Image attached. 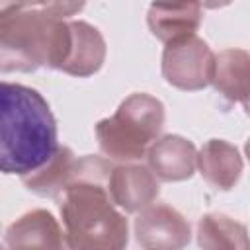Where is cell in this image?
<instances>
[{
	"mask_svg": "<svg viewBox=\"0 0 250 250\" xmlns=\"http://www.w3.org/2000/svg\"><path fill=\"white\" fill-rule=\"evenodd\" d=\"M84 4L35 2L0 4V70H61L70 51V16Z\"/></svg>",
	"mask_w": 250,
	"mask_h": 250,
	"instance_id": "cell-1",
	"label": "cell"
},
{
	"mask_svg": "<svg viewBox=\"0 0 250 250\" xmlns=\"http://www.w3.org/2000/svg\"><path fill=\"white\" fill-rule=\"evenodd\" d=\"M111 160L86 154L78 158L72 184L59 199L62 225L74 250H125L129 223L109 195Z\"/></svg>",
	"mask_w": 250,
	"mask_h": 250,
	"instance_id": "cell-2",
	"label": "cell"
},
{
	"mask_svg": "<svg viewBox=\"0 0 250 250\" xmlns=\"http://www.w3.org/2000/svg\"><path fill=\"white\" fill-rule=\"evenodd\" d=\"M59 150L57 121L45 98L23 84L0 88V168L20 178L39 170Z\"/></svg>",
	"mask_w": 250,
	"mask_h": 250,
	"instance_id": "cell-3",
	"label": "cell"
},
{
	"mask_svg": "<svg viewBox=\"0 0 250 250\" xmlns=\"http://www.w3.org/2000/svg\"><path fill=\"white\" fill-rule=\"evenodd\" d=\"M164 127V105L150 94L127 96L111 117L96 123V139L107 160L131 164L148 154Z\"/></svg>",
	"mask_w": 250,
	"mask_h": 250,
	"instance_id": "cell-4",
	"label": "cell"
},
{
	"mask_svg": "<svg viewBox=\"0 0 250 250\" xmlns=\"http://www.w3.org/2000/svg\"><path fill=\"white\" fill-rule=\"evenodd\" d=\"M215 55L197 35L168 43L162 51V76L174 88L195 92L213 82Z\"/></svg>",
	"mask_w": 250,
	"mask_h": 250,
	"instance_id": "cell-5",
	"label": "cell"
},
{
	"mask_svg": "<svg viewBox=\"0 0 250 250\" xmlns=\"http://www.w3.org/2000/svg\"><path fill=\"white\" fill-rule=\"evenodd\" d=\"M135 238L143 250H184L191 240L189 223L166 203L143 209L135 223Z\"/></svg>",
	"mask_w": 250,
	"mask_h": 250,
	"instance_id": "cell-6",
	"label": "cell"
},
{
	"mask_svg": "<svg viewBox=\"0 0 250 250\" xmlns=\"http://www.w3.org/2000/svg\"><path fill=\"white\" fill-rule=\"evenodd\" d=\"M4 250H74L66 230L47 209L18 217L4 234Z\"/></svg>",
	"mask_w": 250,
	"mask_h": 250,
	"instance_id": "cell-7",
	"label": "cell"
},
{
	"mask_svg": "<svg viewBox=\"0 0 250 250\" xmlns=\"http://www.w3.org/2000/svg\"><path fill=\"white\" fill-rule=\"evenodd\" d=\"M107 188L113 203L125 213H141L150 207L160 193V186L152 170L145 164L133 162L113 166Z\"/></svg>",
	"mask_w": 250,
	"mask_h": 250,
	"instance_id": "cell-8",
	"label": "cell"
},
{
	"mask_svg": "<svg viewBox=\"0 0 250 250\" xmlns=\"http://www.w3.org/2000/svg\"><path fill=\"white\" fill-rule=\"evenodd\" d=\"M148 168L162 182L189 180L197 166V150L191 141L180 135L160 137L146 154Z\"/></svg>",
	"mask_w": 250,
	"mask_h": 250,
	"instance_id": "cell-9",
	"label": "cell"
},
{
	"mask_svg": "<svg viewBox=\"0 0 250 250\" xmlns=\"http://www.w3.org/2000/svg\"><path fill=\"white\" fill-rule=\"evenodd\" d=\"M203 12L199 2L182 4H150L146 23L150 33L162 43H174L184 37L195 35L201 23Z\"/></svg>",
	"mask_w": 250,
	"mask_h": 250,
	"instance_id": "cell-10",
	"label": "cell"
},
{
	"mask_svg": "<svg viewBox=\"0 0 250 250\" xmlns=\"http://www.w3.org/2000/svg\"><path fill=\"white\" fill-rule=\"evenodd\" d=\"M70 51L62 64V72L78 78L96 74L105 61V41L98 27L82 20H70Z\"/></svg>",
	"mask_w": 250,
	"mask_h": 250,
	"instance_id": "cell-11",
	"label": "cell"
},
{
	"mask_svg": "<svg viewBox=\"0 0 250 250\" xmlns=\"http://www.w3.org/2000/svg\"><path fill=\"white\" fill-rule=\"evenodd\" d=\"M197 168L209 186L227 191L234 188L242 174V156L234 145L211 139L197 152Z\"/></svg>",
	"mask_w": 250,
	"mask_h": 250,
	"instance_id": "cell-12",
	"label": "cell"
},
{
	"mask_svg": "<svg viewBox=\"0 0 250 250\" xmlns=\"http://www.w3.org/2000/svg\"><path fill=\"white\" fill-rule=\"evenodd\" d=\"M215 90L229 102H250V53L244 49H223L215 55Z\"/></svg>",
	"mask_w": 250,
	"mask_h": 250,
	"instance_id": "cell-13",
	"label": "cell"
},
{
	"mask_svg": "<svg viewBox=\"0 0 250 250\" xmlns=\"http://www.w3.org/2000/svg\"><path fill=\"white\" fill-rule=\"evenodd\" d=\"M76 170H78V156H74V152L68 146H59V150L47 164L23 176L21 182L31 193H37L41 197L61 199L66 188L72 184Z\"/></svg>",
	"mask_w": 250,
	"mask_h": 250,
	"instance_id": "cell-14",
	"label": "cell"
},
{
	"mask_svg": "<svg viewBox=\"0 0 250 250\" xmlns=\"http://www.w3.org/2000/svg\"><path fill=\"white\" fill-rule=\"evenodd\" d=\"M201 250H250L248 229L225 213H207L197 223Z\"/></svg>",
	"mask_w": 250,
	"mask_h": 250,
	"instance_id": "cell-15",
	"label": "cell"
},
{
	"mask_svg": "<svg viewBox=\"0 0 250 250\" xmlns=\"http://www.w3.org/2000/svg\"><path fill=\"white\" fill-rule=\"evenodd\" d=\"M244 152H246V158H248V162H250V139L246 141V146H244Z\"/></svg>",
	"mask_w": 250,
	"mask_h": 250,
	"instance_id": "cell-16",
	"label": "cell"
},
{
	"mask_svg": "<svg viewBox=\"0 0 250 250\" xmlns=\"http://www.w3.org/2000/svg\"><path fill=\"white\" fill-rule=\"evenodd\" d=\"M242 107H244V113H246V115L250 117V102H246V104H244Z\"/></svg>",
	"mask_w": 250,
	"mask_h": 250,
	"instance_id": "cell-17",
	"label": "cell"
}]
</instances>
